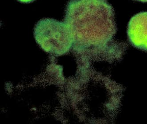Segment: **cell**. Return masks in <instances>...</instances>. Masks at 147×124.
<instances>
[{"mask_svg": "<svg viewBox=\"0 0 147 124\" xmlns=\"http://www.w3.org/2000/svg\"><path fill=\"white\" fill-rule=\"evenodd\" d=\"M135 1L143 2V3H147V0H135Z\"/></svg>", "mask_w": 147, "mask_h": 124, "instance_id": "5b68a950", "label": "cell"}, {"mask_svg": "<svg viewBox=\"0 0 147 124\" xmlns=\"http://www.w3.org/2000/svg\"><path fill=\"white\" fill-rule=\"evenodd\" d=\"M36 41L45 51L61 55L68 52L74 45V38L65 22L45 18L39 21L34 30Z\"/></svg>", "mask_w": 147, "mask_h": 124, "instance_id": "7a4b0ae2", "label": "cell"}, {"mask_svg": "<svg viewBox=\"0 0 147 124\" xmlns=\"http://www.w3.org/2000/svg\"><path fill=\"white\" fill-rule=\"evenodd\" d=\"M64 22L74 38V45L96 49L113 41L117 31L113 8L107 0H69Z\"/></svg>", "mask_w": 147, "mask_h": 124, "instance_id": "6da1fadb", "label": "cell"}, {"mask_svg": "<svg viewBox=\"0 0 147 124\" xmlns=\"http://www.w3.org/2000/svg\"><path fill=\"white\" fill-rule=\"evenodd\" d=\"M17 1L23 3H30L34 1L35 0H17Z\"/></svg>", "mask_w": 147, "mask_h": 124, "instance_id": "277c9868", "label": "cell"}, {"mask_svg": "<svg viewBox=\"0 0 147 124\" xmlns=\"http://www.w3.org/2000/svg\"><path fill=\"white\" fill-rule=\"evenodd\" d=\"M127 37L134 47L147 51V12H142L132 17L128 24Z\"/></svg>", "mask_w": 147, "mask_h": 124, "instance_id": "3957f363", "label": "cell"}]
</instances>
